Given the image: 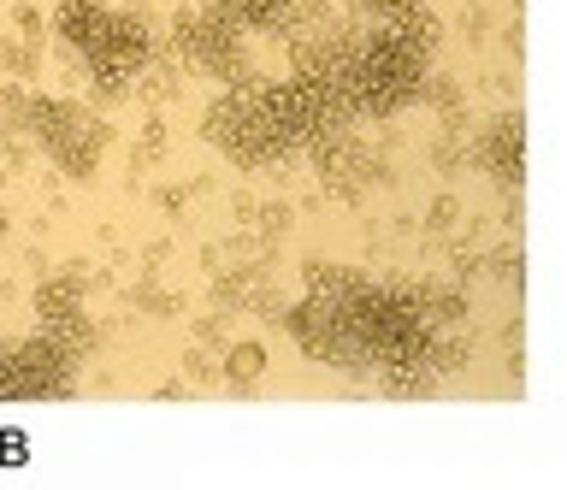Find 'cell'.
I'll use <instances>...</instances> for the list:
<instances>
[{"mask_svg":"<svg viewBox=\"0 0 567 490\" xmlns=\"http://www.w3.org/2000/svg\"><path fill=\"white\" fill-rule=\"evenodd\" d=\"M65 36L89 54V65H95L107 83H125L130 71L148 60V36H142L130 18L101 12L95 0H71V6H65Z\"/></svg>","mask_w":567,"mask_h":490,"instance_id":"6da1fadb","label":"cell"},{"mask_svg":"<svg viewBox=\"0 0 567 490\" xmlns=\"http://www.w3.org/2000/svg\"><path fill=\"white\" fill-rule=\"evenodd\" d=\"M213 142H219L225 154H237V160H266V154H278L290 136H284L278 113H272V95H231V101H219V113H213Z\"/></svg>","mask_w":567,"mask_h":490,"instance_id":"7a4b0ae2","label":"cell"},{"mask_svg":"<svg viewBox=\"0 0 567 490\" xmlns=\"http://www.w3.org/2000/svg\"><path fill=\"white\" fill-rule=\"evenodd\" d=\"M54 378H60V361L48 349H24V355L0 361V396H42V390H54Z\"/></svg>","mask_w":567,"mask_h":490,"instance_id":"3957f363","label":"cell"},{"mask_svg":"<svg viewBox=\"0 0 567 490\" xmlns=\"http://www.w3.org/2000/svg\"><path fill=\"white\" fill-rule=\"evenodd\" d=\"M497 172H503V178H520V160H514V124L497 130Z\"/></svg>","mask_w":567,"mask_h":490,"instance_id":"277c9868","label":"cell"},{"mask_svg":"<svg viewBox=\"0 0 567 490\" xmlns=\"http://www.w3.org/2000/svg\"><path fill=\"white\" fill-rule=\"evenodd\" d=\"M231 6H237L243 18H254V24H272V18H278L290 0H231Z\"/></svg>","mask_w":567,"mask_h":490,"instance_id":"5b68a950","label":"cell"},{"mask_svg":"<svg viewBox=\"0 0 567 490\" xmlns=\"http://www.w3.org/2000/svg\"><path fill=\"white\" fill-rule=\"evenodd\" d=\"M24 455H30V449H24V437H18V431H6V437H0V461H6V467H24Z\"/></svg>","mask_w":567,"mask_h":490,"instance_id":"8992f818","label":"cell"}]
</instances>
